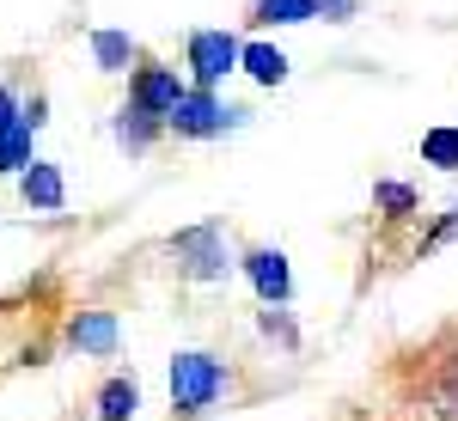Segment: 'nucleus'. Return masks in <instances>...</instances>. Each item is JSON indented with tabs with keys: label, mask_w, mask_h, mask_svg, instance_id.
<instances>
[{
	"label": "nucleus",
	"mask_w": 458,
	"mask_h": 421,
	"mask_svg": "<svg viewBox=\"0 0 458 421\" xmlns=\"http://www.w3.org/2000/svg\"><path fill=\"white\" fill-rule=\"evenodd\" d=\"M318 13H330V19H349L354 0H318Z\"/></svg>",
	"instance_id": "obj_21"
},
{
	"label": "nucleus",
	"mask_w": 458,
	"mask_h": 421,
	"mask_svg": "<svg viewBox=\"0 0 458 421\" xmlns=\"http://www.w3.org/2000/svg\"><path fill=\"white\" fill-rule=\"evenodd\" d=\"M92 62H98V73H135L141 49L129 31H92Z\"/></svg>",
	"instance_id": "obj_11"
},
{
	"label": "nucleus",
	"mask_w": 458,
	"mask_h": 421,
	"mask_svg": "<svg viewBox=\"0 0 458 421\" xmlns=\"http://www.w3.org/2000/svg\"><path fill=\"white\" fill-rule=\"evenodd\" d=\"M373 202L386 208V220H410L416 214V189L410 183H373Z\"/></svg>",
	"instance_id": "obj_17"
},
{
	"label": "nucleus",
	"mask_w": 458,
	"mask_h": 421,
	"mask_svg": "<svg viewBox=\"0 0 458 421\" xmlns=\"http://www.w3.org/2000/svg\"><path fill=\"white\" fill-rule=\"evenodd\" d=\"M422 159L440 172H458V129H428L422 135Z\"/></svg>",
	"instance_id": "obj_16"
},
{
	"label": "nucleus",
	"mask_w": 458,
	"mask_h": 421,
	"mask_svg": "<svg viewBox=\"0 0 458 421\" xmlns=\"http://www.w3.org/2000/svg\"><path fill=\"white\" fill-rule=\"evenodd\" d=\"M19 98H13V92H6V86H0V135H6V129H13V122H19Z\"/></svg>",
	"instance_id": "obj_20"
},
{
	"label": "nucleus",
	"mask_w": 458,
	"mask_h": 421,
	"mask_svg": "<svg viewBox=\"0 0 458 421\" xmlns=\"http://www.w3.org/2000/svg\"><path fill=\"white\" fill-rule=\"evenodd\" d=\"M116 312H105V306H80V312L68 317V349H80V354H116Z\"/></svg>",
	"instance_id": "obj_7"
},
{
	"label": "nucleus",
	"mask_w": 458,
	"mask_h": 421,
	"mask_svg": "<svg viewBox=\"0 0 458 421\" xmlns=\"http://www.w3.org/2000/svg\"><path fill=\"white\" fill-rule=\"evenodd\" d=\"M19 196H25V208L55 214L62 202H68V183H62V172H55L49 159H31V165L19 172Z\"/></svg>",
	"instance_id": "obj_8"
},
{
	"label": "nucleus",
	"mask_w": 458,
	"mask_h": 421,
	"mask_svg": "<svg viewBox=\"0 0 458 421\" xmlns=\"http://www.w3.org/2000/svg\"><path fill=\"white\" fill-rule=\"evenodd\" d=\"M318 19V0H257L250 6V25H306Z\"/></svg>",
	"instance_id": "obj_14"
},
{
	"label": "nucleus",
	"mask_w": 458,
	"mask_h": 421,
	"mask_svg": "<svg viewBox=\"0 0 458 421\" xmlns=\"http://www.w3.org/2000/svg\"><path fill=\"white\" fill-rule=\"evenodd\" d=\"M92 409H98V421H135V409H141V385H135L129 373H116V379L98 385Z\"/></svg>",
	"instance_id": "obj_10"
},
{
	"label": "nucleus",
	"mask_w": 458,
	"mask_h": 421,
	"mask_svg": "<svg viewBox=\"0 0 458 421\" xmlns=\"http://www.w3.org/2000/svg\"><path fill=\"white\" fill-rule=\"evenodd\" d=\"M434 397H440V409H428V416H458V342L434 354Z\"/></svg>",
	"instance_id": "obj_13"
},
{
	"label": "nucleus",
	"mask_w": 458,
	"mask_h": 421,
	"mask_svg": "<svg viewBox=\"0 0 458 421\" xmlns=\"http://www.w3.org/2000/svg\"><path fill=\"white\" fill-rule=\"evenodd\" d=\"M257 324H263V336H282V349H300V330H293V317H287L282 306H269Z\"/></svg>",
	"instance_id": "obj_18"
},
{
	"label": "nucleus",
	"mask_w": 458,
	"mask_h": 421,
	"mask_svg": "<svg viewBox=\"0 0 458 421\" xmlns=\"http://www.w3.org/2000/svg\"><path fill=\"white\" fill-rule=\"evenodd\" d=\"M239 68L257 80V86H282L287 80V55L276 43H239Z\"/></svg>",
	"instance_id": "obj_12"
},
{
	"label": "nucleus",
	"mask_w": 458,
	"mask_h": 421,
	"mask_svg": "<svg viewBox=\"0 0 458 421\" xmlns=\"http://www.w3.org/2000/svg\"><path fill=\"white\" fill-rule=\"evenodd\" d=\"M453 232H458V202L440 214V226H434V232H422V250H440L446 239H453Z\"/></svg>",
	"instance_id": "obj_19"
},
{
	"label": "nucleus",
	"mask_w": 458,
	"mask_h": 421,
	"mask_svg": "<svg viewBox=\"0 0 458 421\" xmlns=\"http://www.w3.org/2000/svg\"><path fill=\"white\" fill-rule=\"evenodd\" d=\"M190 86H183V73L177 68H165V62H141V68L129 73V105L135 110H147V116H172L177 110V98H183Z\"/></svg>",
	"instance_id": "obj_5"
},
{
	"label": "nucleus",
	"mask_w": 458,
	"mask_h": 421,
	"mask_svg": "<svg viewBox=\"0 0 458 421\" xmlns=\"http://www.w3.org/2000/svg\"><path fill=\"white\" fill-rule=\"evenodd\" d=\"M239 122H245V110L220 105L202 86H190V92L177 98V110L165 116V129H172L177 140H214V135H226V129H239Z\"/></svg>",
	"instance_id": "obj_3"
},
{
	"label": "nucleus",
	"mask_w": 458,
	"mask_h": 421,
	"mask_svg": "<svg viewBox=\"0 0 458 421\" xmlns=\"http://www.w3.org/2000/svg\"><path fill=\"white\" fill-rule=\"evenodd\" d=\"M183 62H190V80H196L202 92H214L226 73L239 68V37H233V31H190Z\"/></svg>",
	"instance_id": "obj_4"
},
{
	"label": "nucleus",
	"mask_w": 458,
	"mask_h": 421,
	"mask_svg": "<svg viewBox=\"0 0 458 421\" xmlns=\"http://www.w3.org/2000/svg\"><path fill=\"white\" fill-rule=\"evenodd\" d=\"M226 391H233V366L220 354H208V349L172 354V416L177 421L208 416L214 403H226Z\"/></svg>",
	"instance_id": "obj_1"
},
{
	"label": "nucleus",
	"mask_w": 458,
	"mask_h": 421,
	"mask_svg": "<svg viewBox=\"0 0 458 421\" xmlns=\"http://www.w3.org/2000/svg\"><path fill=\"white\" fill-rule=\"evenodd\" d=\"M31 135L37 129H25V122H13V129L0 135V177H19L31 165Z\"/></svg>",
	"instance_id": "obj_15"
},
{
	"label": "nucleus",
	"mask_w": 458,
	"mask_h": 421,
	"mask_svg": "<svg viewBox=\"0 0 458 421\" xmlns=\"http://www.w3.org/2000/svg\"><path fill=\"white\" fill-rule=\"evenodd\" d=\"M172 263L183 281H226V269H233V257H226V232L214 226V220H202V226H183V232H172Z\"/></svg>",
	"instance_id": "obj_2"
},
{
	"label": "nucleus",
	"mask_w": 458,
	"mask_h": 421,
	"mask_svg": "<svg viewBox=\"0 0 458 421\" xmlns=\"http://www.w3.org/2000/svg\"><path fill=\"white\" fill-rule=\"evenodd\" d=\"M110 135H116L123 153H147L153 140L165 135V122H159V116H147V110H135V105H123V110H116V122H110Z\"/></svg>",
	"instance_id": "obj_9"
},
{
	"label": "nucleus",
	"mask_w": 458,
	"mask_h": 421,
	"mask_svg": "<svg viewBox=\"0 0 458 421\" xmlns=\"http://www.w3.org/2000/svg\"><path fill=\"white\" fill-rule=\"evenodd\" d=\"M239 269L250 275V287H257V299H263V306H287V293H293V269H287L282 250L257 245V250H245V263H239Z\"/></svg>",
	"instance_id": "obj_6"
}]
</instances>
